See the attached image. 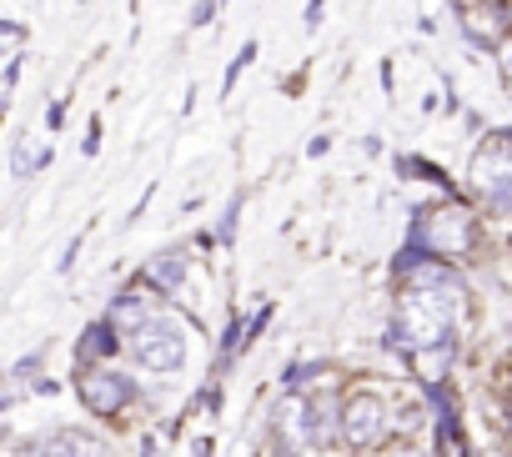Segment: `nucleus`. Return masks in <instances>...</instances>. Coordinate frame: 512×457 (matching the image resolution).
Instances as JSON below:
<instances>
[{
	"instance_id": "f257e3e1",
	"label": "nucleus",
	"mask_w": 512,
	"mask_h": 457,
	"mask_svg": "<svg viewBox=\"0 0 512 457\" xmlns=\"http://www.w3.org/2000/svg\"><path fill=\"white\" fill-rule=\"evenodd\" d=\"M131 357L151 372H181L186 367V332L171 317H151L136 337H131Z\"/></svg>"
},
{
	"instance_id": "f03ea898",
	"label": "nucleus",
	"mask_w": 512,
	"mask_h": 457,
	"mask_svg": "<svg viewBox=\"0 0 512 457\" xmlns=\"http://www.w3.org/2000/svg\"><path fill=\"white\" fill-rule=\"evenodd\" d=\"M382 427H387V407H382L377 392H362V397L347 402V412H342V437H347L352 447H372V442L382 437Z\"/></svg>"
},
{
	"instance_id": "7ed1b4c3",
	"label": "nucleus",
	"mask_w": 512,
	"mask_h": 457,
	"mask_svg": "<svg viewBox=\"0 0 512 457\" xmlns=\"http://www.w3.org/2000/svg\"><path fill=\"white\" fill-rule=\"evenodd\" d=\"M81 402H86L91 412L111 417V412H121V407L131 402V377H121V372H91V377L81 382Z\"/></svg>"
},
{
	"instance_id": "20e7f679",
	"label": "nucleus",
	"mask_w": 512,
	"mask_h": 457,
	"mask_svg": "<svg viewBox=\"0 0 512 457\" xmlns=\"http://www.w3.org/2000/svg\"><path fill=\"white\" fill-rule=\"evenodd\" d=\"M302 422H307V442L312 447H332L337 442V402L332 397H322V402H312V407H302Z\"/></svg>"
},
{
	"instance_id": "39448f33",
	"label": "nucleus",
	"mask_w": 512,
	"mask_h": 457,
	"mask_svg": "<svg viewBox=\"0 0 512 457\" xmlns=\"http://www.w3.org/2000/svg\"><path fill=\"white\" fill-rule=\"evenodd\" d=\"M111 352H121V332H116L111 317H101V322H91V327L81 332L76 357H111Z\"/></svg>"
},
{
	"instance_id": "423d86ee",
	"label": "nucleus",
	"mask_w": 512,
	"mask_h": 457,
	"mask_svg": "<svg viewBox=\"0 0 512 457\" xmlns=\"http://www.w3.org/2000/svg\"><path fill=\"white\" fill-rule=\"evenodd\" d=\"M111 322H116V332H141L146 322H151V312H146V297H136V292H126V297H116L111 302Z\"/></svg>"
},
{
	"instance_id": "0eeeda50",
	"label": "nucleus",
	"mask_w": 512,
	"mask_h": 457,
	"mask_svg": "<svg viewBox=\"0 0 512 457\" xmlns=\"http://www.w3.org/2000/svg\"><path fill=\"white\" fill-rule=\"evenodd\" d=\"M146 277H151V287H161V292H176V287L186 282V262H181L176 252H166V257H151Z\"/></svg>"
},
{
	"instance_id": "6e6552de",
	"label": "nucleus",
	"mask_w": 512,
	"mask_h": 457,
	"mask_svg": "<svg viewBox=\"0 0 512 457\" xmlns=\"http://www.w3.org/2000/svg\"><path fill=\"white\" fill-rule=\"evenodd\" d=\"M16 457H76V452H71V437L56 432V437H31V442H21Z\"/></svg>"
},
{
	"instance_id": "1a4fd4ad",
	"label": "nucleus",
	"mask_w": 512,
	"mask_h": 457,
	"mask_svg": "<svg viewBox=\"0 0 512 457\" xmlns=\"http://www.w3.org/2000/svg\"><path fill=\"white\" fill-rule=\"evenodd\" d=\"M251 61H256V41H246V46H241V51L231 56V66H226V81H221V96H231V86H236V76H241V71H246Z\"/></svg>"
},
{
	"instance_id": "9d476101",
	"label": "nucleus",
	"mask_w": 512,
	"mask_h": 457,
	"mask_svg": "<svg viewBox=\"0 0 512 457\" xmlns=\"http://www.w3.org/2000/svg\"><path fill=\"white\" fill-rule=\"evenodd\" d=\"M66 437H71V452L76 457H111V447L101 437H91V432H66Z\"/></svg>"
},
{
	"instance_id": "9b49d317",
	"label": "nucleus",
	"mask_w": 512,
	"mask_h": 457,
	"mask_svg": "<svg viewBox=\"0 0 512 457\" xmlns=\"http://www.w3.org/2000/svg\"><path fill=\"white\" fill-rule=\"evenodd\" d=\"M236 216H241V196H231V201H226V211H221V226H216V237H221V242H231V237H236Z\"/></svg>"
},
{
	"instance_id": "f8f14e48",
	"label": "nucleus",
	"mask_w": 512,
	"mask_h": 457,
	"mask_svg": "<svg viewBox=\"0 0 512 457\" xmlns=\"http://www.w3.org/2000/svg\"><path fill=\"white\" fill-rule=\"evenodd\" d=\"M317 372H322V362H297V367L282 377V387H302V382H307V377H317Z\"/></svg>"
},
{
	"instance_id": "ddd939ff",
	"label": "nucleus",
	"mask_w": 512,
	"mask_h": 457,
	"mask_svg": "<svg viewBox=\"0 0 512 457\" xmlns=\"http://www.w3.org/2000/svg\"><path fill=\"white\" fill-rule=\"evenodd\" d=\"M11 166H16V176H31V171H36V161H31L26 141H16V151H11Z\"/></svg>"
},
{
	"instance_id": "4468645a",
	"label": "nucleus",
	"mask_w": 512,
	"mask_h": 457,
	"mask_svg": "<svg viewBox=\"0 0 512 457\" xmlns=\"http://www.w3.org/2000/svg\"><path fill=\"white\" fill-rule=\"evenodd\" d=\"M216 16V0H196V6H191V26H206Z\"/></svg>"
},
{
	"instance_id": "2eb2a0df",
	"label": "nucleus",
	"mask_w": 512,
	"mask_h": 457,
	"mask_svg": "<svg viewBox=\"0 0 512 457\" xmlns=\"http://www.w3.org/2000/svg\"><path fill=\"white\" fill-rule=\"evenodd\" d=\"M76 257H81V237H71V242H66V252H61V267H56V272H71V262H76Z\"/></svg>"
},
{
	"instance_id": "dca6fc26",
	"label": "nucleus",
	"mask_w": 512,
	"mask_h": 457,
	"mask_svg": "<svg viewBox=\"0 0 512 457\" xmlns=\"http://www.w3.org/2000/svg\"><path fill=\"white\" fill-rule=\"evenodd\" d=\"M81 151H86V156H96V151H101V126H96V121H91V131H86V146H81Z\"/></svg>"
},
{
	"instance_id": "f3484780",
	"label": "nucleus",
	"mask_w": 512,
	"mask_h": 457,
	"mask_svg": "<svg viewBox=\"0 0 512 457\" xmlns=\"http://www.w3.org/2000/svg\"><path fill=\"white\" fill-rule=\"evenodd\" d=\"M322 21V0H307V26H317Z\"/></svg>"
},
{
	"instance_id": "a211bd4d",
	"label": "nucleus",
	"mask_w": 512,
	"mask_h": 457,
	"mask_svg": "<svg viewBox=\"0 0 512 457\" xmlns=\"http://www.w3.org/2000/svg\"><path fill=\"white\" fill-rule=\"evenodd\" d=\"M141 457H156V437H146V442H141Z\"/></svg>"
},
{
	"instance_id": "6ab92c4d",
	"label": "nucleus",
	"mask_w": 512,
	"mask_h": 457,
	"mask_svg": "<svg viewBox=\"0 0 512 457\" xmlns=\"http://www.w3.org/2000/svg\"><path fill=\"white\" fill-rule=\"evenodd\" d=\"M502 61H507V76H512V46H507V56H502Z\"/></svg>"
},
{
	"instance_id": "aec40b11",
	"label": "nucleus",
	"mask_w": 512,
	"mask_h": 457,
	"mask_svg": "<svg viewBox=\"0 0 512 457\" xmlns=\"http://www.w3.org/2000/svg\"><path fill=\"white\" fill-rule=\"evenodd\" d=\"M507 161H512V156H507Z\"/></svg>"
}]
</instances>
